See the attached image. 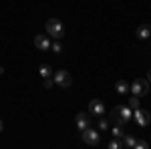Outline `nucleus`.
I'll return each instance as SVG.
<instances>
[{
    "label": "nucleus",
    "mask_w": 151,
    "mask_h": 149,
    "mask_svg": "<svg viewBox=\"0 0 151 149\" xmlns=\"http://www.w3.org/2000/svg\"><path fill=\"white\" fill-rule=\"evenodd\" d=\"M121 147H123V143H121L117 137H113L111 141H109V149H121Z\"/></svg>",
    "instance_id": "18"
},
{
    "label": "nucleus",
    "mask_w": 151,
    "mask_h": 149,
    "mask_svg": "<svg viewBox=\"0 0 151 149\" xmlns=\"http://www.w3.org/2000/svg\"><path fill=\"white\" fill-rule=\"evenodd\" d=\"M133 149H147V141L137 139V141H135V147H133Z\"/></svg>",
    "instance_id": "19"
},
{
    "label": "nucleus",
    "mask_w": 151,
    "mask_h": 149,
    "mask_svg": "<svg viewBox=\"0 0 151 149\" xmlns=\"http://www.w3.org/2000/svg\"><path fill=\"white\" fill-rule=\"evenodd\" d=\"M135 36H137L139 40H145V38H149V36H151V28L147 26V24H141L139 28L135 30Z\"/></svg>",
    "instance_id": "10"
},
{
    "label": "nucleus",
    "mask_w": 151,
    "mask_h": 149,
    "mask_svg": "<svg viewBox=\"0 0 151 149\" xmlns=\"http://www.w3.org/2000/svg\"><path fill=\"white\" fill-rule=\"evenodd\" d=\"M38 73H40V77H42V79H47V77L52 75V69H50V65H40Z\"/></svg>",
    "instance_id": "15"
},
{
    "label": "nucleus",
    "mask_w": 151,
    "mask_h": 149,
    "mask_svg": "<svg viewBox=\"0 0 151 149\" xmlns=\"http://www.w3.org/2000/svg\"><path fill=\"white\" fill-rule=\"evenodd\" d=\"M81 137L87 145H99V139H101L97 129H93V127H87L85 131H81Z\"/></svg>",
    "instance_id": "5"
},
{
    "label": "nucleus",
    "mask_w": 151,
    "mask_h": 149,
    "mask_svg": "<svg viewBox=\"0 0 151 149\" xmlns=\"http://www.w3.org/2000/svg\"><path fill=\"white\" fill-rule=\"evenodd\" d=\"M45 87H47V89H52V87H55V79H52V77H47V79H45Z\"/></svg>",
    "instance_id": "20"
},
{
    "label": "nucleus",
    "mask_w": 151,
    "mask_h": 149,
    "mask_svg": "<svg viewBox=\"0 0 151 149\" xmlns=\"http://www.w3.org/2000/svg\"><path fill=\"white\" fill-rule=\"evenodd\" d=\"M129 91L133 93V95H137V97L147 95V93H149V81H145V79H135L133 83H131Z\"/></svg>",
    "instance_id": "4"
},
{
    "label": "nucleus",
    "mask_w": 151,
    "mask_h": 149,
    "mask_svg": "<svg viewBox=\"0 0 151 149\" xmlns=\"http://www.w3.org/2000/svg\"><path fill=\"white\" fill-rule=\"evenodd\" d=\"M50 48H52V53L55 55H63V45H60V38H55V42H50Z\"/></svg>",
    "instance_id": "14"
},
{
    "label": "nucleus",
    "mask_w": 151,
    "mask_h": 149,
    "mask_svg": "<svg viewBox=\"0 0 151 149\" xmlns=\"http://www.w3.org/2000/svg\"><path fill=\"white\" fill-rule=\"evenodd\" d=\"M133 119H135V123H137L139 127H147L151 123V115L147 113V111H143L141 107L133 111Z\"/></svg>",
    "instance_id": "6"
},
{
    "label": "nucleus",
    "mask_w": 151,
    "mask_h": 149,
    "mask_svg": "<svg viewBox=\"0 0 151 149\" xmlns=\"http://www.w3.org/2000/svg\"><path fill=\"white\" fill-rule=\"evenodd\" d=\"M35 46L38 48V50H42V53H45V50L50 48V38L45 36V35H36L35 36Z\"/></svg>",
    "instance_id": "9"
},
{
    "label": "nucleus",
    "mask_w": 151,
    "mask_h": 149,
    "mask_svg": "<svg viewBox=\"0 0 151 149\" xmlns=\"http://www.w3.org/2000/svg\"><path fill=\"white\" fill-rule=\"evenodd\" d=\"M111 117H115L119 125H125V123H129V121L133 119V109H131L129 105H121V107H115Z\"/></svg>",
    "instance_id": "1"
},
{
    "label": "nucleus",
    "mask_w": 151,
    "mask_h": 149,
    "mask_svg": "<svg viewBox=\"0 0 151 149\" xmlns=\"http://www.w3.org/2000/svg\"><path fill=\"white\" fill-rule=\"evenodd\" d=\"M129 87H131V85H129L127 81H117V83H115L117 93H121V95H127V93H129Z\"/></svg>",
    "instance_id": "12"
},
{
    "label": "nucleus",
    "mask_w": 151,
    "mask_h": 149,
    "mask_svg": "<svg viewBox=\"0 0 151 149\" xmlns=\"http://www.w3.org/2000/svg\"><path fill=\"white\" fill-rule=\"evenodd\" d=\"M97 125H99V131H107V129L111 127V121H109L107 117H103V115H101V117L97 119Z\"/></svg>",
    "instance_id": "13"
},
{
    "label": "nucleus",
    "mask_w": 151,
    "mask_h": 149,
    "mask_svg": "<svg viewBox=\"0 0 151 149\" xmlns=\"http://www.w3.org/2000/svg\"><path fill=\"white\" fill-rule=\"evenodd\" d=\"M2 73H4V69H2V67H0V75H2Z\"/></svg>",
    "instance_id": "23"
},
{
    "label": "nucleus",
    "mask_w": 151,
    "mask_h": 149,
    "mask_svg": "<svg viewBox=\"0 0 151 149\" xmlns=\"http://www.w3.org/2000/svg\"><path fill=\"white\" fill-rule=\"evenodd\" d=\"M129 107H131L133 111H135V109H139V97H137V95H133V97L129 99Z\"/></svg>",
    "instance_id": "17"
},
{
    "label": "nucleus",
    "mask_w": 151,
    "mask_h": 149,
    "mask_svg": "<svg viewBox=\"0 0 151 149\" xmlns=\"http://www.w3.org/2000/svg\"><path fill=\"white\" fill-rule=\"evenodd\" d=\"M89 113L93 115V117H101L105 115V103L101 99H93L91 103H89Z\"/></svg>",
    "instance_id": "8"
},
{
    "label": "nucleus",
    "mask_w": 151,
    "mask_h": 149,
    "mask_svg": "<svg viewBox=\"0 0 151 149\" xmlns=\"http://www.w3.org/2000/svg\"><path fill=\"white\" fill-rule=\"evenodd\" d=\"M147 81H149V83H151V71H149V75H147Z\"/></svg>",
    "instance_id": "22"
},
{
    "label": "nucleus",
    "mask_w": 151,
    "mask_h": 149,
    "mask_svg": "<svg viewBox=\"0 0 151 149\" xmlns=\"http://www.w3.org/2000/svg\"><path fill=\"white\" fill-rule=\"evenodd\" d=\"M123 135H125V131H123V125H119V123H117V125L113 127V137L121 139V137H123Z\"/></svg>",
    "instance_id": "16"
},
{
    "label": "nucleus",
    "mask_w": 151,
    "mask_h": 149,
    "mask_svg": "<svg viewBox=\"0 0 151 149\" xmlns=\"http://www.w3.org/2000/svg\"><path fill=\"white\" fill-rule=\"evenodd\" d=\"M55 85L57 87H63V89H69L70 85H73V77H70V73L69 71H65V69H60L55 73Z\"/></svg>",
    "instance_id": "3"
},
{
    "label": "nucleus",
    "mask_w": 151,
    "mask_h": 149,
    "mask_svg": "<svg viewBox=\"0 0 151 149\" xmlns=\"http://www.w3.org/2000/svg\"><path fill=\"white\" fill-rule=\"evenodd\" d=\"M121 139H123V141H121V143H123V147H127V149H133V147H135V141H137V139H135V135L125 133Z\"/></svg>",
    "instance_id": "11"
},
{
    "label": "nucleus",
    "mask_w": 151,
    "mask_h": 149,
    "mask_svg": "<svg viewBox=\"0 0 151 149\" xmlns=\"http://www.w3.org/2000/svg\"><path fill=\"white\" fill-rule=\"evenodd\" d=\"M47 32L52 36V38H63L65 26H63V22H60L58 18H48L47 20Z\"/></svg>",
    "instance_id": "2"
},
{
    "label": "nucleus",
    "mask_w": 151,
    "mask_h": 149,
    "mask_svg": "<svg viewBox=\"0 0 151 149\" xmlns=\"http://www.w3.org/2000/svg\"><path fill=\"white\" fill-rule=\"evenodd\" d=\"M2 129H4V123H2V121H0V133H2Z\"/></svg>",
    "instance_id": "21"
},
{
    "label": "nucleus",
    "mask_w": 151,
    "mask_h": 149,
    "mask_svg": "<svg viewBox=\"0 0 151 149\" xmlns=\"http://www.w3.org/2000/svg\"><path fill=\"white\" fill-rule=\"evenodd\" d=\"M91 117H93L91 113H79L75 117V119H77V129H79V131H85L87 127H91V123H93Z\"/></svg>",
    "instance_id": "7"
}]
</instances>
